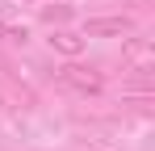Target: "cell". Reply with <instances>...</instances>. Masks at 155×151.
<instances>
[{
    "label": "cell",
    "instance_id": "cell-3",
    "mask_svg": "<svg viewBox=\"0 0 155 151\" xmlns=\"http://www.w3.org/2000/svg\"><path fill=\"white\" fill-rule=\"evenodd\" d=\"M126 63H130V72L147 76V72H151V63H155L151 42H130V46H126Z\"/></svg>",
    "mask_w": 155,
    "mask_h": 151
},
{
    "label": "cell",
    "instance_id": "cell-1",
    "mask_svg": "<svg viewBox=\"0 0 155 151\" xmlns=\"http://www.w3.org/2000/svg\"><path fill=\"white\" fill-rule=\"evenodd\" d=\"M59 80H63V88H71V92H80V97H97L105 88V76L97 72V67H84V63H67V67H59Z\"/></svg>",
    "mask_w": 155,
    "mask_h": 151
},
{
    "label": "cell",
    "instance_id": "cell-5",
    "mask_svg": "<svg viewBox=\"0 0 155 151\" xmlns=\"http://www.w3.org/2000/svg\"><path fill=\"white\" fill-rule=\"evenodd\" d=\"M0 42H25V29H13V25L0 21Z\"/></svg>",
    "mask_w": 155,
    "mask_h": 151
},
{
    "label": "cell",
    "instance_id": "cell-4",
    "mask_svg": "<svg viewBox=\"0 0 155 151\" xmlns=\"http://www.w3.org/2000/svg\"><path fill=\"white\" fill-rule=\"evenodd\" d=\"M51 46L59 55H67V59H80L84 55V34H71V29H54L51 34Z\"/></svg>",
    "mask_w": 155,
    "mask_h": 151
},
{
    "label": "cell",
    "instance_id": "cell-2",
    "mask_svg": "<svg viewBox=\"0 0 155 151\" xmlns=\"http://www.w3.org/2000/svg\"><path fill=\"white\" fill-rule=\"evenodd\" d=\"M130 29H134V21H130L126 13L122 17H88L84 21V38H122Z\"/></svg>",
    "mask_w": 155,
    "mask_h": 151
}]
</instances>
